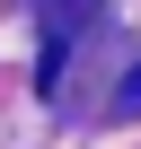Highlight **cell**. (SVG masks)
I'll return each mask as SVG.
<instances>
[{
	"label": "cell",
	"instance_id": "obj_1",
	"mask_svg": "<svg viewBox=\"0 0 141 149\" xmlns=\"http://www.w3.org/2000/svg\"><path fill=\"white\" fill-rule=\"evenodd\" d=\"M44 9H53V35H44V88H53V79H62V61H70V35L97 18V0H44Z\"/></svg>",
	"mask_w": 141,
	"mask_h": 149
},
{
	"label": "cell",
	"instance_id": "obj_2",
	"mask_svg": "<svg viewBox=\"0 0 141 149\" xmlns=\"http://www.w3.org/2000/svg\"><path fill=\"white\" fill-rule=\"evenodd\" d=\"M115 105H123V114H141V79H132V88H123V97H115Z\"/></svg>",
	"mask_w": 141,
	"mask_h": 149
}]
</instances>
